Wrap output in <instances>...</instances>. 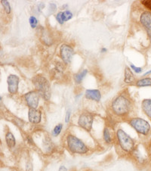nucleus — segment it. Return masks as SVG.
Instances as JSON below:
<instances>
[{"label": "nucleus", "mask_w": 151, "mask_h": 171, "mask_svg": "<svg viewBox=\"0 0 151 171\" xmlns=\"http://www.w3.org/2000/svg\"><path fill=\"white\" fill-rule=\"evenodd\" d=\"M64 68H65L64 65L62 63L60 62V61H58L56 66H55V68L53 69V72H54L53 76H54L55 78L58 79V78L59 77V76H61V75L63 74V72H64Z\"/></svg>", "instance_id": "17"}, {"label": "nucleus", "mask_w": 151, "mask_h": 171, "mask_svg": "<svg viewBox=\"0 0 151 171\" xmlns=\"http://www.w3.org/2000/svg\"><path fill=\"white\" fill-rule=\"evenodd\" d=\"M141 107L144 113L151 119V99H145L141 102Z\"/></svg>", "instance_id": "15"}, {"label": "nucleus", "mask_w": 151, "mask_h": 171, "mask_svg": "<svg viewBox=\"0 0 151 171\" xmlns=\"http://www.w3.org/2000/svg\"><path fill=\"white\" fill-rule=\"evenodd\" d=\"M131 102L129 98L124 94L115 98L111 104V109L116 116L123 117L128 115L131 110Z\"/></svg>", "instance_id": "1"}, {"label": "nucleus", "mask_w": 151, "mask_h": 171, "mask_svg": "<svg viewBox=\"0 0 151 171\" xmlns=\"http://www.w3.org/2000/svg\"><path fill=\"white\" fill-rule=\"evenodd\" d=\"M74 55V50L70 45L67 44H63L60 48V55L61 59L65 64H69L72 60Z\"/></svg>", "instance_id": "8"}, {"label": "nucleus", "mask_w": 151, "mask_h": 171, "mask_svg": "<svg viewBox=\"0 0 151 171\" xmlns=\"http://www.w3.org/2000/svg\"><path fill=\"white\" fill-rule=\"evenodd\" d=\"M70 116H71V111L70 110H67L66 113V117H65V123H68L70 120Z\"/></svg>", "instance_id": "29"}, {"label": "nucleus", "mask_w": 151, "mask_h": 171, "mask_svg": "<svg viewBox=\"0 0 151 171\" xmlns=\"http://www.w3.org/2000/svg\"><path fill=\"white\" fill-rule=\"evenodd\" d=\"M94 122V115L88 111H84L80 114L78 119V124L85 130V131L90 132L92 129V125Z\"/></svg>", "instance_id": "6"}, {"label": "nucleus", "mask_w": 151, "mask_h": 171, "mask_svg": "<svg viewBox=\"0 0 151 171\" xmlns=\"http://www.w3.org/2000/svg\"><path fill=\"white\" fill-rule=\"evenodd\" d=\"M32 81L35 86L36 91L40 93V96L43 97L44 100H49L51 95V90L48 80L42 75H36L32 78Z\"/></svg>", "instance_id": "2"}, {"label": "nucleus", "mask_w": 151, "mask_h": 171, "mask_svg": "<svg viewBox=\"0 0 151 171\" xmlns=\"http://www.w3.org/2000/svg\"><path fill=\"white\" fill-rule=\"evenodd\" d=\"M129 124L139 134L143 135V136H147L150 132L151 127L150 123L142 118H134L130 119Z\"/></svg>", "instance_id": "5"}, {"label": "nucleus", "mask_w": 151, "mask_h": 171, "mask_svg": "<svg viewBox=\"0 0 151 171\" xmlns=\"http://www.w3.org/2000/svg\"><path fill=\"white\" fill-rule=\"evenodd\" d=\"M150 133H151V130H150Z\"/></svg>", "instance_id": "34"}, {"label": "nucleus", "mask_w": 151, "mask_h": 171, "mask_svg": "<svg viewBox=\"0 0 151 171\" xmlns=\"http://www.w3.org/2000/svg\"><path fill=\"white\" fill-rule=\"evenodd\" d=\"M40 95L37 91L33 90L27 92L24 95V100L30 108L37 109L40 102Z\"/></svg>", "instance_id": "7"}, {"label": "nucleus", "mask_w": 151, "mask_h": 171, "mask_svg": "<svg viewBox=\"0 0 151 171\" xmlns=\"http://www.w3.org/2000/svg\"><path fill=\"white\" fill-rule=\"evenodd\" d=\"M141 4L144 7L151 11V0H143V1H141Z\"/></svg>", "instance_id": "26"}, {"label": "nucleus", "mask_w": 151, "mask_h": 171, "mask_svg": "<svg viewBox=\"0 0 151 171\" xmlns=\"http://www.w3.org/2000/svg\"><path fill=\"white\" fill-rule=\"evenodd\" d=\"M116 137L120 148L123 151L127 153L132 152L133 150L134 149V140L123 129H118L116 131Z\"/></svg>", "instance_id": "4"}, {"label": "nucleus", "mask_w": 151, "mask_h": 171, "mask_svg": "<svg viewBox=\"0 0 151 171\" xmlns=\"http://www.w3.org/2000/svg\"><path fill=\"white\" fill-rule=\"evenodd\" d=\"M106 51H107V49L104 48V49H102V51H101V52H106Z\"/></svg>", "instance_id": "33"}, {"label": "nucleus", "mask_w": 151, "mask_h": 171, "mask_svg": "<svg viewBox=\"0 0 151 171\" xmlns=\"http://www.w3.org/2000/svg\"><path fill=\"white\" fill-rule=\"evenodd\" d=\"M85 98L89 100L95 101V102H100L101 99L100 92L97 89H87L85 91Z\"/></svg>", "instance_id": "13"}, {"label": "nucleus", "mask_w": 151, "mask_h": 171, "mask_svg": "<svg viewBox=\"0 0 151 171\" xmlns=\"http://www.w3.org/2000/svg\"><path fill=\"white\" fill-rule=\"evenodd\" d=\"M20 79L17 75L11 74L8 76V90L11 94H16L18 90V85Z\"/></svg>", "instance_id": "9"}, {"label": "nucleus", "mask_w": 151, "mask_h": 171, "mask_svg": "<svg viewBox=\"0 0 151 171\" xmlns=\"http://www.w3.org/2000/svg\"><path fill=\"white\" fill-rule=\"evenodd\" d=\"M2 5L3 8H4V10L7 14H10L11 12V6L9 4V2L7 0H2L1 1Z\"/></svg>", "instance_id": "24"}, {"label": "nucleus", "mask_w": 151, "mask_h": 171, "mask_svg": "<svg viewBox=\"0 0 151 171\" xmlns=\"http://www.w3.org/2000/svg\"><path fill=\"white\" fill-rule=\"evenodd\" d=\"M87 74H88V71L86 69H85V70H82V71H80V72L78 73V74L74 75V80H75V82L78 84H81L82 81L83 80L84 77L86 76Z\"/></svg>", "instance_id": "21"}, {"label": "nucleus", "mask_w": 151, "mask_h": 171, "mask_svg": "<svg viewBox=\"0 0 151 171\" xmlns=\"http://www.w3.org/2000/svg\"><path fill=\"white\" fill-rule=\"evenodd\" d=\"M29 22H30V24L32 28H36L37 27V25H38V21H37L36 17H34V16H31L30 17Z\"/></svg>", "instance_id": "25"}, {"label": "nucleus", "mask_w": 151, "mask_h": 171, "mask_svg": "<svg viewBox=\"0 0 151 171\" xmlns=\"http://www.w3.org/2000/svg\"><path fill=\"white\" fill-rule=\"evenodd\" d=\"M151 74V70H150V71H147V72H146L144 74H143V76H147V75H148V74Z\"/></svg>", "instance_id": "32"}, {"label": "nucleus", "mask_w": 151, "mask_h": 171, "mask_svg": "<svg viewBox=\"0 0 151 171\" xmlns=\"http://www.w3.org/2000/svg\"><path fill=\"white\" fill-rule=\"evenodd\" d=\"M43 147L44 149V152L50 153L52 151L54 146H53L52 142H51V139L49 138H45V139L43 140Z\"/></svg>", "instance_id": "19"}, {"label": "nucleus", "mask_w": 151, "mask_h": 171, "mask_svg": "<svg viewBox=\"0 0 151 171\" xmlns=\"http://www.w3.org/2000/svg\"><path fill=\"white\" fill-rule=\"evenodd\" d=\"M73 17V14L71 11L66 10L64 11V12H58L56 15L57 21L59 24H63L64 22L70 20Z\"/></svg>", "instance_id": "14"}, {"label": "nucleus", "mask_w": 151, "mask_h": 171, "mask_svg": "<svg viewBox=\"0 0 151 171\" xmlns=\"http://www.w3.org/2000/svg\"><path fill=\"white\" fill-rule=\"evenodd\" d=\"M66 145L70 151L74 154H86L89 149L86 145L81 139L72 134H68L66 136Z\"/></svg>", "instance_id": "3"}, {"label": "nucleus", "mask_w": 151, "mask_h": 171, "mask_svg": "<svg viewBox=\"0 0 151 171\" xmlns=\"http://www.w3.org/2000/svg\"><path fill=\"white\" fill-rule=\"evenodd\" d=\"M6 142L7 146L10 149H13L16 146V139L14 138V135L11 132H8L6 134Z\"/></svg>", "instance_id": "16"}, {"label": "nucleus", "mask_w": 151, "mask_h": 171, "mask_svg": "<svg viewBox=\"0 0 151 171\" xmlns=\"http://www.w3.org/2000/svg\"><path fill=\"white\" fill-rule=\"evenodd\" d=\"M29 121L32 124H39L42 120V112L40 110L30 108L28 111Z\"/></svg>", "instance_id": "11"}, {"label": "nucleus", "mask_w": 151, "mask_h": 171, "mask_svg": "<svg viewBox=\"0 0 151 171\" xmlns=\"http://www.w3.org/2000/svg\"><path fill=\"white\" fill-rule=\"evenodd\" d=\"M130 68H131L134 72H136V74H141V73L142 72V68H138V67H136L135 65L134 64H131Z\"/></svg>", "instance_id": "27"}, {"label": "nucleus", "mask_w": 151, "mask_h": 171, "mask_svg": "<svg viewBox=\"0 0 151 171\" xmlns=\"http://www.w3.org/2000/svg\"><path fill=\"white\" fill-rule=\"evenodd\" d=\"M56 5L54 4V3H51V4L49 5V8H48V12H49V14L54 13L55 10H56Z\"/></svg>", "instance_id": "28"}, {"label": "nucleus", "mask_w": 151, "mask_h": 171, "mask_svg": "<svg viewBox=\"0 0 151 171\" xmlns=\"http://www.w3.org/2000/svg\"><path fill=\"white\" fill-rule=\"evenodd\" d=\"M136 86L138 87H146V86H151V78L144 77L138 80L136 83Z\"/></svg>", "instance_id": "20"}, {"label": "nucleus", "mask_w": 151, "mask_h": 171, "mask_svg": "<svg viewBox=\"0 0 151 171\" xmlns=\"http://www.w3.org/2000/svg\"><path fill=\"white\" fill-rule=\"evenodd\" d=\"M134 75H133L132 71H131V69L129 67H126V69H125V79L124 81L125 83L128 84H131L134 82Z\"/></svg>", "instance_id": "18"}, {"label": "nucleus", "mask_w": 151, "mask_h": 171, "mask_svg": "<svg viewBox=\"0 0 151 171\" xmlns=\"http://www.w3.org/2000/svg\"><path fill=\"white\" fill-rule=\"evenodd\" d=\"M40 40L44 45H51L53 43V38L51 36V32L47 29L41 27L40 30Z\"/></svg>", "instance_id": "12"}, {"label": "nucleus", "mask_w": 151, "mask_h": 171, "mask_svg": "<svg viewBox=\"0 0 151 171\" xmlns=\"http://www.w3.org/2000/svg\"><path fill=\"white\" fill-rule=\"evenodd\" d=\"M58 171H67V169H66V167H65V166L62 165V166H61V167H60V168H59V170H58Z\"/></svg>", "instance_id": "31"}, {"label": "nucleus", "mask_w": 151, "mask_h": 171, "mask_svg": "<svg viewBox=\"0 0 151 171\" xmlns=\"http://www.w3.org/2000/svg\"><path fill=\"white\" fill-rule=\"evenodd\" d=\"M26 171H32V164L30 161H28L26 164Z\"/></svg>", "instance_id": "30"}, {"label": "nucleus", "mask_w": 151, "mask_h": 171, "mask_svg": "<svg viewBox=\"0 0 151 171\" xmlns=\"http://www.w3.org/2000/svg\"><path fill=\"white\" fill-rule=\"evenodd\" d=\"M63 129V124L62 123H59V124L56 125L55 126V128L53 129L52 131V136H58L60 133H61Z\"/></svg>", "instance_id": "23"}, {"label": "nucleus", "mask_w": 151, "mask_h": 171, "mask_svg": "<svg viewBox=\"0 0 151 171\" xmlns=\"http://www.w3.org/2000/svg\"><path fill=\"white\" fill-rule=\"evenodd\" d=\"M103 137H104V140L106 143L110 144V143L112 142L111 135H110V132L108 127H105L104 130Z\"/></svg>", "instance_id": "22"}, {"label": "nucleus", "mask_w": 151, "mask_h": 171, "mask_svg": "<svg viewBox=\"0 0 151 171\" xmlns=\"http://www.w3.org/2000/svg\"><path fill=\"white\" fill-rule=\"evenodd\" d=\"M140 21L141 24L147 30V34L151 40V12L145 11L141 15Z\"/></svg>", "instance_id": "10"}]
</instances>
